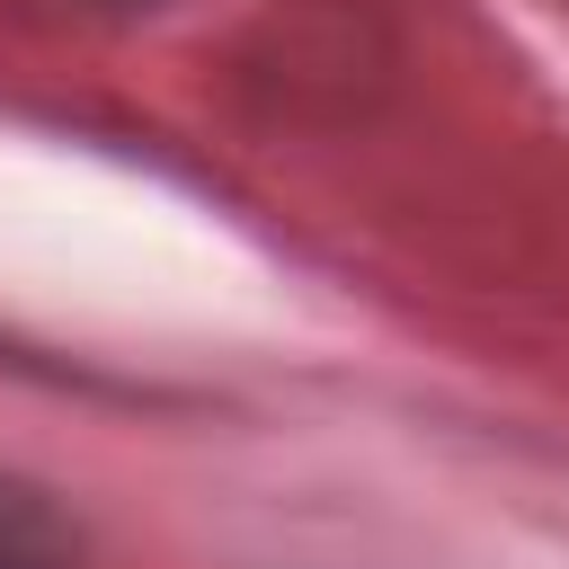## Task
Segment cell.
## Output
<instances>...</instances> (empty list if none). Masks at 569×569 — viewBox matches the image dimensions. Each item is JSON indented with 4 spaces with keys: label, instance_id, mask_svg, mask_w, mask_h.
I'll list each match as a JSON object with an SVG mask.
<instances>
[{
    "label": "cell",
    "instance_id": "cell-1",
    "mask_svg": "<svg viewBox=\"0 0 569 569\" xmlns=\"http://www.w3.org/2000/svg\"><path fill=\"white\" fill-rule=\"evenodd\" d=\"M0 569H89L80 525L18 471H0Z\"/></svg>",
    "mask_w": 569,
    "mask_h": 569
}]
</instances>
